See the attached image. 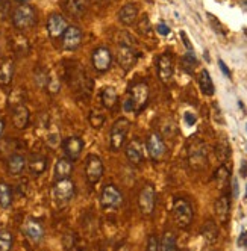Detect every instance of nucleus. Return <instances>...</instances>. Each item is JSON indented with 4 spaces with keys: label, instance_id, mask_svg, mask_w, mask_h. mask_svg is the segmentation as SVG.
I'll list each match as a JSON object with an SVG mask.
<instances>
[{
    "label": "nucleus",
    "instance_id": "obj_21",
    "mask_svg": "<svg viewBox=\"0 0 247 251\" xmlns=\"http://www.w3.org/2000/svg\"><path fill=\"white\" fill-rule=\"evenodd\" d=\"M62 8L73 19H82L88 9L86 0H62Z\"/></svg>",
    "mask_w": 247,
    "mask_h": 251
},
{
    "label": "nucleus",
    "instance_id": "obj_34",
    "mask_svg": "<svg viewBox=\"0 0 247 251\" xmlns=\"http://www.w3.org/2000/svg\"><path fill=\"white\" fill-rule=\"evenodd\" d=\"M178 248V244H176V236L173 231H165L163 238L160 239V250L164 251H171Z\"/></svg>",
    "mask_w": 247,
    "mask_h": 251
},
{
    "label": "nucleus",
    "instance_id": "obj_2",
    "mask_svg": "<svg viewBox=\"0 0 247 251\" xmlns=\"http://www.w3.org/2000/svg\"><path fill=\"white\" fill-rule=\"evenodd\" d=\"M68 82H70V85H72V88L75 89V93L79 96H83L85 99H88L90 94L93 93L94 83H93L91 77L86 75V71L79 65H76V68H70Z\"/></svg>",
    "mask_w": 247,
    "mask_h": 251
},
{
    "label": "nucleus",
    "instance_id": "obj_14",
    "mask_svg": "<svg viewBox=\"0 0 247 251\" xmlns=\"http://www.w3.org/2000/svg\"><path fill=\"white\" fill-rule=\"evenodd\" d=\"M23 233L25 236L33 242V244H40L43 239H44V226L35 218H27L25 223H23Z\"/></svg>",
    "mask_w": 247,
    "mask_h": 251
},
{
    "label": "nucleus",
    "instance_id": "obj_15",
    "mask_svg": "<svg viewBox=\"0 0 247 251\" xmlns=\"http://www.w3.org/2000/svg\"><path fill=\"white\" fill-rule=\"evenodd\" d=\"M67 26H68V23L64 19V15H61L58 12H54V14L49 15V19H47V32L50 35V38H59V37H62V33L67 29Z\"/></svg>",
    "mask_w": 247,
    "mask_h": 251
},
{
    "label": "nucleus",
    "instance_id": "obj_47",
    "mask_svg": "<svg viewBox=\"0 0 247 251\" xmlns=\"http://www.w3.org/2000/svg\"><path fill=\"white\" fill-rule=\"evenodd\" d=\"M241 176H243V177L247 176V162H246V160H244L243 165H241Z\"/></svg>",
    "mask_w": 247,
    "mask_h": 251
},
{
    "label": "nucleus",
    "instance_id": "obj_41",
    "mask_svg": "<svg viewBox=\"0 0 247 251\" xmlns=\"http://www.w3.org/2000/svg\"><path fill=\"white\" fill-rule=\"evenodd\" d=\"M185 121H187V124L188 126H192V124H196V115H194V114H190V112H187L185 114Z\"/></svg>",
    "mask_w": 247,
    "mask_h": 251
},
{
    "label": "nucleus",
    "instance_id": "obj_19",
    "mask_svg": "<svg viewBox=\"0 0 247 251\" xmlns=\"http://www.w3.org/2000/svg\"><path fill=\"white\" fill-rule=\"evenodd\" d=\"M156 67H158V76L163 80V83H168L173 77V73H174V67H173V59L170 55H161L158 58V62H156Z\"/></svg>",
    "mask_w": 247,
    "mask_h": 251
},
{
    "label": "nucleus",
    "instance_id": "obj_1",
    "mask_svg": "<svg viewBox=\"0 0 247 251\" xmlns=\"http://www.w3.org/2000/svg\"><path fill=\"white\" fill-rule=\"evenodd\" d=\"M149 85L146 82H135L129 86L128 99L125 101V111L135 112L143 109L149 101Z\"/></svg>",
    "mask_w": 247,
    "mask_h": 251
},
{
    "label": "nucleus",
    "instance_id": "obj_48",
    "mask_svg": "<svg viewBox=\"0 0 247 251\" xmlns=\"http://www.w3.org/2000/svg\"><path fill=\"white\" fill-rule=\"evenodd\" d=\"M15 2H19V3H27L29 0H15Z\"/></svg>",
    "mask_w": 247,
    "mask_h": 251
},
{
    "label": "nucleus",
    "instance_id": "obj_40",
    "mask_svg": "<svg viewBox=\"0 0 247 251\" xmlns=\"http://www.w3.org/2000/svg\"><path fill=\"white\" fill-rule=\"evenodd\" d=\"M147 250L149 251H158L160 250V239H158L155 235H152L147 241Z\"/></svg>",
    "mask_w": 247,
    "mask_h": 251
},
{
    "label": "nucleus",
    "instance_id": "obj_38",
    "mask_svg": "<svg viewBox=\"0 0 247 251\" xmlns=\"http://www.w3.org/2000/svg\"><path fill=\"white\" fill-rule=\"evenodd\" d=\"M182 65H184L185 71H188V73H191V71L194 70V67L197 65L196 55H194V53H187V55L182 58Z\"/></svg>",
    "mask_w": 247,
    "mask_h": 251
},
{
    "label": "nucleus",
    "instance_id": "obj_5",
    "mask_svg": "<svg viewBox=\"0 0 247 251\" xmlns=\"http://www.w3.org/2000/svg\"><path fill=\"white\" fill-rule=\"evenodd\" d=\"M12 25L19 30H27L37 25V11L33 6L22 3L12 12Z\"/></svg>",
    "mask_w": 247,
    "mask_h": 251
},
{
    "label": "nucleus",
    "instance_id": "obj_43",
    "mask_svg": "<svg viewBox=\"0 0 247 251\" xmlns=\"http://www.w3.org/2000/svg\"><path fill=\"white\" fill-rule=\"evenodd\" d=\"M238 245L240 247H247V231H243L241 233V236H240V239H238Z\"/></svg>",
    "mask_w": 247,
    "mask_h": 251
},
{
    "label": "nucleus",
    "instance_id": "obj_44",
    "mask_svg": "<svg viewBox=\"0 0 247 251\" xmlns=\"http://www.w3.org/2000/svg\"><path fill=\"white\" fill-rule=\"evenodd\" d=\"M219 65H220V68H221V71H223V75H224V76H227V77H231V71H229L227 65H226L221 59L219 61Z\"/></svg>",
    "mask_w": 247,
    "mask_h": 251
},
{
    "label": "nucleus",
    "instance_id": "obj_26",
    "mask_svg": "<svg viewBox=\"0 0 247 251\" xmlns=\"http://www.w3.org/2000/svg\"><path fill=\"white\" fill-rule=\"evenodd\" d=\"M72 173H73V160H70L68 157H64V159H59L55 165L54 178L55 180H59V178L70 177Z\"/></svg>",
    "mask_w": 247,
    "mask_h": 251
},
{
    "label": "nucleus",
    "instance_id": "obj_7",
    "mask_svg": "<svg viewBox=\"0 0 247 251\" xmlns=\"http://www.w3.org/2000/svg\"><path fill=\"white\" fill-rule=\"evenodd\" d=\"M138 207H139L141 213L146 215V217H150V215L155 212V207H156V191H155L153 185L146 183L143 188H141V191L138 194Z\"/></svg>",
    "mask_w": 247,
    "mask_h": 251
},
{
    "label": "nucleus",
    "instance_id": "obj_13",
    "mask_svg": "<svg viewBox=\"0 0 247 251\" xmlns=\"http://www.w3.org/2000/svg\"><path fill=\"white\" fill-rule=\"evenodd\" d=\"M91 64L99 73H105L112 64V53L108 47H97L91 55Z\"/></svg>",
    "mask_w": 247,
    "mask_h": 251
},
{
    "label": "nucleus",
    "instance_id": "obj_17",
    "mask_svg": "<svg viewBox=\"0 0 247 251\" xmlns=\"http://www.w3.org/2000/svg\"><path fill=\"white\" fill-rule=\"evenodd\" d=\"M11 120H12V124L15 129L19 130H25L27 126H29V121H30V112L29 109L25 106V104H15L12 107V112H11Z\"/></svg>",
    "mask_w": 247,
    "mask_h": 251
},
{
    "label": "nucleus",
    "instance_id": "obj_49",
    "mask_svg": "<svg viewBox=\"0 0 247 251\" xmlns=\"http://www.w3.org/2000/svg\"><path fill=\"white\" fill-rule=\"evenodd\" d=\"M0 51H2V49H0Z\"/></svg>",
    "mask_w": 247,
    "mask_h": 251
},
{
    "label": "nucleus",
    "instance_id": "obj_28",
    "mask_svg": "<svg viewBox=\"0 0 247 251\" xmlns=\"http://www.w3.org/2000/svg\"><path fill=\"white\" fill-rule=\"evenodd\" d=\"M14 77V62L12 61H5L0 65V88L6 89Z\"/></svg>",
    "mask_w": 247,
    "mask_h": 251
},
{
    "label": "nucleus",
    "instance_id": "obj_3",
    "mask_svg": "<svg viewBox=\"0 0 247 251\" xmlns=\"http://www.w3.org/2000/svg\"><path fill=\"white\" fill-rule=\"evenodd\" d=\"M75 191H76L75 183L72 182V178H70V177L55 180L54 186H52V197H54L55 204L58 207L67 206L75 197Z\"/></svg>",
    "mask_w": 247,
    "mask_h": 251
},
{
    "label": "nucleus",
    "instance_id": "obj_22",
    "mask_svg": "<svg viewBox=\"0 0 247 251\" xmlns=\"http://www.w3.org/2000/svg\"><path fill=\"white\" fill-rule=\"evenodd\" d=\"M214 209H216V217L219 218V221L221 224H226L229 221V213H231V199H229V195L223 194L221 197H219L216 200Z\"/></svg>",
    "mask_w": 247,
    "mask_h": 251
},
{
    "label": "nucleus",
    "instance_id": "obj_32",
    "mask_svg": "<svg viewBox=\"0 0 247 251\" xmlns=\"http://www.w3.org/2000/svg\"><path fill=\"white\" fill-rule=\"evenodd\" d=\"M213 178L217 182L219 188H224V186L227 185V182H229V178H231V168H229L227 165H224V164L220 165V167L216 170Z\"/></svg>",
    "mask_w": 247,
    "mask_h": 251
},
{
    "label": "nucleus",
    "instance_id": "obj_16",
    "mask_svg": "<svg viewBox=\"0 0 247 251\" xmlns=\"http://www.w3.org/2000/svg\"><path fill=\"white\" fill-rule=\"evenodd\" d=\"M138 55L135 53V50L131 46H125V44H120L117 47V62L120 64V67L123 70H131L135 62H137Z\"/></svg>",
    "mask_w": 247,
    "mask_h": 251
},
{
    "label": "nucleus",
    "instance_id": "obj_30",
    "mask_svg": "<svg viewBox=\"0 0 247 251\" xmlns=\"http://www.w3.org/2000/svg\"><path fill=\"white\" fill-rule=\"evenodd\" d=\"M199 86H200V91L205 96H214L216 93V88L213 83V79H211V75L208 73V70H202L200 75H199Z\"/></svg>",
    "mask_w": 247,
    "mask_h": 251
},
{
    "label": "nucleus",
    "instance_id": "obj_25",
    "mask_svg": "<svg viewBox=\"0 0 247 251\" xmlns=\"http://www.w3.org/2000/svg\"><path fill=\"white\" fill-rule=\"evenodd\" d=\"M47 165H49V160L44 154H40V153H35L30 156L29 162H27V168L29 171L33 174V176H40L43 174L46 170H47Z\"/></svg>",
    "mask_w": 247,
    "mask_h": 251
},
{
    "label": "nucleus",
    "instance_id": "obj_4",
    "mask_svg": "<svg viewBox=\"0 0 247 251\" xmlns=\"http://www.w3.org/2000/svg\"><path fill=\"white\" fill-rule=\"evenodd\" d=\"M188 162L194 170H202L208 164V149L203 139L192 138L188 142Z\"/></svg>",
    "mask_w": 247,
    "mask_h": 251
},
{
    "label": "nucleus",
    "instance_id": "obj_9",
    "mask_svg": "<svg viewBox=\"0 0 247 251\" xmlns=\"http://www.w3.org/2000/svg\"><path fill=\"white\" fill-rule=\"evenodd\" d=\"M100 204L105 209H118L123 204V194L115 185H107L100 194Z\"/></svg>",
    "mask_w": 247,
    "mask_h": 251
},
{
    "label": "nucleus",
    "instance_id": "obj_33",
    "mask_svg": "<svg viewBox=\"0 0 247 251\" xmlns=\"http://www.w3.org/2000/svg\"><path fill=\"white\" fill-rule=\"evenodd\" d=\"M216 156H217V159L220 160L221 164H224L226 160L231 157V147H229V142H227V139H220L219 142H217V146H216Z\"/></svg>",
    "mask_w": 247,
    "mask_h": 251
},
{
    "label": "nucleus",
    "instance_id": "obj_27",
    "mask_svg": "<svg viewBox=\"0 0 247 251\" xmlns=\"http://www.w3.org/2000/svg\"><path fill=\"white\" fill-rule=\"evenodd\" d=\"M202 238L208 245H214L219 239V227L214 221H206L202 227Z\"/></svg>",
    "mask_w": 247,
    "mask_h": 251
},
{
    "label": "nucleus",
    "instance_id": "obj_12",
    "mask_svg": "<svg viewBox=\"0 0 247 251\" xmlns=\"http://www.w3.org/2000/svg\"><path fill=\"white\" fill-rule=\"evenodd\" d=\"M83 33L78 26H67L62 33V49L67 51H75L82 44Z\"/></svg>",
    "mask_w": 247,
    "mask_h": 251
},
{
    "label": "nucleus",
    "instance_id": "obj_10",
    "mask_svg": "<svg viewBox=\"0 0 247 251\" xmlns=\"http://www.w3.org/2000/svg\"><path fill=\"white\" fill-rule=\"evenodd\" d=\"M85 176L86 180L91 185H96L100 182L103 177V162L102 159L96 154H88L85 160Z\"/></svg>",
    "mask_w": 247,
    "mask_h": 251
},
{
    "label": "nucleus",
    "instance_id": "obj_37",
    "mask_svg": "<svg viewBox=\"0 0 247 251\" xmlns=\"http://www.w3.org/2000/svg\"><path fill=\"white\" fill-rule=\"evenodd\" d=\"M46 89L50 96H55L59 93V82L58 79L54 76V75H49V79H47V83H46Z\"/></svg>",
    "mask_w": 247,
    "mask_h": 251
},
{
    "label": "nucleus",
    "instance_id": "obj_36",
    "mask_svg": "<svg viewBox=\"0 0 247 251\" xmlns=\"http://www.w3.org/2000/svg\"><path fill=\"white\" fill-rule=\"evenodd\" d=\"M137 30L139 32V35H149L150 30H152V26H150V22H149V17L147 15H143L141 19L138 20L137 23Z\"/></svg>",
    "mask_w": 247,
    "mask_h": 251
},
{
    "label": "nucleus",
    "instance_id": "obj_6",
    "mask_svg": "<svg viewBox=\"0 0 247 251\" xmlns=\"http://www.w3.org/2000/svg\"><path fill=\"white\" fill-rule=\"evenodd\" d=\"M171 217H173L174 224L179 228L190 227L194 218V210H192L191 203L185 199H176L173 203V209H171Z\"/></svg>",
    "mask_w": 247,
    "mask_h": 251
},
{
    "label": "nucleus",
    "instance_id": "obj_20",
    "mask_svg": "<svg viewBox=\"0 0 247 251\" xmlns=\"http://www.w3.org/2000/svg\"><path fill=\"white\" fill-rule=\"evenodd\" d=\"M126 159L129 160V162L132 165H139V164H143V160H144V150H143V144L135 138L132 139L128 147H126Z\"/></svg>",
    "mask_w": 247,
    "mask_h": 251
},
{
    "label": "nucleus",
    "instance_id": "obj_39",
    "mask_svg": "<svg viewBox=\"0 0 247 251\" xmlns=\"http://www.w3.org/2000/svg\"><path fill=\"white\" fill-rule=\"evenodd\" d=\"M103 123H105V117H103V114H102V112H99V111H93V112L90 114V124L93 126V127L100 129L102 126H103Z\"/></svg>",
    "mask_w": 247,
    "mask_h": 251
},
{
    "label": "nucleus",
    "instance_id": "obj_11",
    "mask_svg": "<svg viewBox=\"0 0 247 251\" xmlns=\"http://www.w3.org/2000/svg\"><path fill=\"white\" fill-rule=\"evenodd\" d=\"M146 147H147L149 156L152 157V160H155V162H160V160H163L165 153H167V147H165L164 139L161 138L160 133H156V132H152L147 136Z\"/></svg>",
    "mask_w": 247,
    "mask_h": 251
},
{
    "label": "nucleus",
    "instance_id": "obj_42",
    "mask_svg": "<svg viewBox=\"0 0 247 251\" xmlns=\"http://www.w3.org/2000/svg\"><path fill=\"white\" fill-rule=\"evenodd\" d=\"M158 33H161V35H168V33H170V27L165 26L164 23L158 25Z\"/></svg>",
    "mask_w": 247,
    "mask_h": 251
},
{
    "label": "nucleus",
    "instance_id": "obj_8",
    "mask_svg": "<svg viewBox=\"0 0 247 251\" xmlns=\"http://www.w3.org/2000/svg\"><path fill=\"white\" fill-rule=\"evenodd\" d=\"M131 127V123L126 118H118L111 127V149L118 151L126 142V136Z\"/></svg>",
    "mask_w": 247,
    "mask_h": 251
},
{
    "label": "nucleus",
    "instance_id": "obj_18",
    "mask_svg": "<svg viewBox=\"0 0 247 251\" xmlns=\"http://www.w3.org/2000/svg\"><path fill=\"white\" fill-rule=\"evenodd\" d=\"M62 149H64L65 156L70 160H76V159H79V156L83 150V139L79 136H70V138L64 139Z\"/></svg>",
    "mask_w": 247,
    "mask_h": 251
},
{
    "label": "nucleus",
    "instance_id": "obj_35",
    "mask_svg": "<svg viewBox=\"0 0 247 251\" xmlns=\"http://www.w3.org/2000/svg\"><path fill=\"white\" fill-rule=\"evenodd\" d=\"M14 245V236L9 230L0 231V251H8Z\"/></svg>",
    "mask_w": 247,
    "mask_h": 251
},
{
    "label": "nucleus",
    "instance_id": "obj_23",
    "mask_svg": "<svg viewBox=\"0 0 247 251\" xmlns=\"http://www.w3.org/2000/svg\"><path fill=\"white\" fill-rule=\"evenodd\" d=\"M26 157L20 153H12L6 160V170L11 176H20L26 170Z\"/></svg>",
    "mask_w": 247,
    "mask_h": 251
},
{
    "label": "nucleus",
    "instance_id": "obj_45",
    "mask_svg": "<svg viewBox=\"0 0 247 251\" xmlns=\"http://www.w3.org/2000/svg\"><path fill=\"white\" fill-rule=\"evenodd\" d=\"M232 188H234V191H232L234 197H238V182H237V178H234V180H232Z\"/></svg>",
    "mask_w": 247,
    "mask_h": 251
},
{
    "label": "nucleus",
    "instance_id": "obj_24",
    "mask_svg": "<svg viewBox=\"0 0 247 251\" xmlns=\"http://www.w3.org/2000/svg\"><path fill=\"white\" fill-rule=\"evenodd\" d=\"M138 19V8L135 3H126L123 5L118 11V22L123 26H132Z\"/></svg>",
    "mask_w": 247,
    "mask_h": 251
},
{
    "label": "nucleus",
    "instance_id": "obj_31",
    "mask_svg": "<svg viewBox=\"0 0 247 251\" xmlns=\"http://www.w3.org/2000/svg\"><path fill=\"white\" fill-rule=\"evenodd\" d=\"M12 200H14L12 188L6 182H0V207H3V209L11 207Z\"/></svg>",
    "mask_w": 247,
    "mask_h": 251
},
{
    "label": "nucleus",
    "instance_id": "obj_29",
    "mask_svg": "<svg viewBox=\"0 0 247 251\" xmlns=\"http://www.w3.org/2000/svg\"><path fill=\"white\" fill-rule=\"evenodd\" d=\"M100 100H102V104L103 107H107V109H112V107L117 104L118 101V94H117V89L112 88V86H107L102 89L100 93Z\"/></svg>",
    "mask_w": 247,
    "mask_h": 251
},
{
    "label": "nucleus",
    "instance_id": "obj_46",
    "mask_svg": "<svg viewBox=\"0 0 247 251\" xmlns=\"http://www.w3.org/2000/svg\"><path fill=\"white\" fill-rule=\"evenodd\" d=\"M3 132H5V120L0 117V138H2Z\"/></svg>",
    "mask_w": 247,
    "mask_h": 251
}]
</instances>
